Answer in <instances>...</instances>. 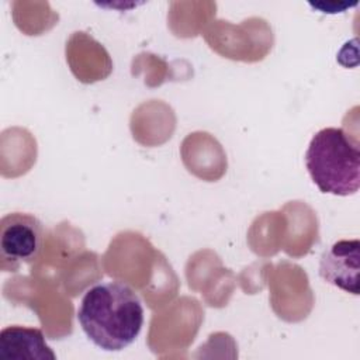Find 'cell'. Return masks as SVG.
<instances>
[{
  "mask_svg": "<svg viewBox=\"0 0 360 360\" xmlns=\"http://www.w3.org/2000/svg\"><path fill=\"white\" fill-rule=\"evenodd\" d=\"M305 166L321 193L353 195L360 187V150L342 129H319L309 141Z\"/></svg>",
  "mask_w": 360,
  "mask_h": 360,
  "instance_id": "2",
  "label": "cell"
},
{
  "mask_svg": "<svg viewBox=\"0 0 360 360\" xmlns=\"http://www.w3.org/2000/svg\"><path fill=\"white\" fill-rule=\"evenodd\" d=\"M77 321L84 335L104 352H120L135 342L143 326V305L124 281H103L82 297Z\"/></svg>",
  "mask_w": 360,
  "mask_h": 360,
  "instance_id": "1",
  "label": "cell"
},
{
  "mask_svg": "<svg viewBox=\"0 0 360 360\" xmlns=\"http://www.w3.org/2000/svg\"><path fill=\"white\" fill-rule=\"evenodd\" d=\"M359 239H342L330 245L321 256L319 276L329 284L359 295L360 269Z\"/></svg>",
  "mask_w": 360,
  "mask_h": 360,
  "instance_id": "4",
  "label": "cell"
},
{
  "mask_svg": "<svg viewBox=\"0 0 360 360\" xmlns=\"http://www.w3.org/2000/svg\"><path fill=\"white\" fill-rule=\"evenodd\" d=\"M45 238L44 224L28 212H8L0 219V267L17 271L34 263L41 255Z\"/></svg>",
  "mask_w": 360,
  "mask_h": 360,
  "instance_id": "3",
  "label": "cell"
},
{
  "mask_svg": "<svg viewBox=\"0 0 360 360\" xmlns=\"http://www.w3.org/2000/svg\"><path fill=\"white\" fill-rule=\"evenodd\" d=\"M0 356L7 360H56L39 328L10 325L0 332Z\"/></svg>",
  "mask_w": 360,
  "mask_h": 360,
  "instance_id": "5",
  "label": "cell"
}]
</instances>
